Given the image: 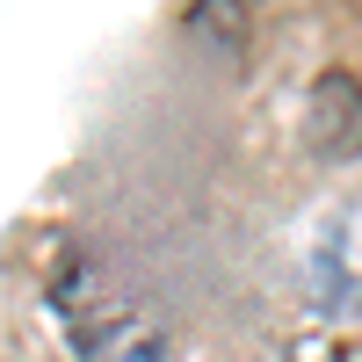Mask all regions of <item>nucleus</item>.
Returning <instances> with one entry per match:
<instances>
[{
  "label": "nucleus",
  "mask_w": 362,
  "mask_h": 362,
  "mask_svg": "<svg viewBox=\"0 0 362 362\" xmlns=\"http://www.w3.org/2000/svg\"><path fill=\"white\" fill-rule=\"evenodd\" d=\"M268 362H290V355H268Z\"/></svg>",
  "instance_id": "obj_3"
},
{
  "label": "nucleus",
  "mask_w": 362,
  "mask_h": 362,
  "mask_svg": "<svg viewBox=\"0 0 362 362\" xmlns=\"http://www.w3.org/2000/svg\"><path fill=\"white\" fill-rule=\"evenodd\" d=\"M305 145L319 160H362V80L355 73H319L305 95Z\"/></svg>",
  "instance_id": "obj_1"
},
{
  "label": "nucleus",
  "mask_w": 362,
  "mask_h": 362,
  "mask_svg": "<svg viewBox=\"0 0 362 362\" xmlns=\"http://www.w3.org/2000/svg\"><path fill=\"white\" fill-rule=\"evenodd\" d=\"M80 362H167V334L138 312H80Z\"/></svg>",
  "instance_id": "obj_2"
}]
</instances>
